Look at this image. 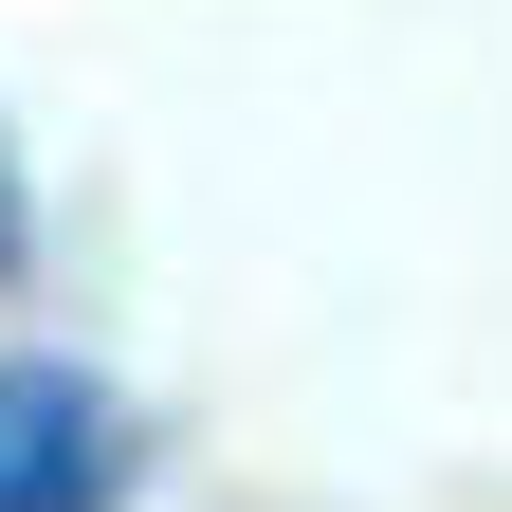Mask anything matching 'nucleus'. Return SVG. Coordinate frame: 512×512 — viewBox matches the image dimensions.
I'll return each mask as SVG.
<instances>
[{
    "label": "nucleus",
    "mask_w": 512,
    "mask_h": 512,
    "mask_svg": "<svg viewBox=\"0 0 512 512\" xmlns=\"http://www.w3.org/2000/svg\"><path fill=\"white\" fill-rule=\"evenodd\" d=\"M128 494V403L92 366H0V512H110Z\"/></svg>",
    "instance_id": "nucleus-1"
},
{
    "label": "nucleus",
    "mask_w": 512,
    "mask_h": 512,
    "mask_svg": "<svg viewBox=\"0 0 512 512\" xmlns=\"http://www.w3.org/2000/svg\"><path fill=\"white\" fill-rule=\"evenodd\" d=\"M37 256V183H19V147H0V275Z\"/></svg>",
    "instance_id": "nucleus-2"
}]
</instances>
